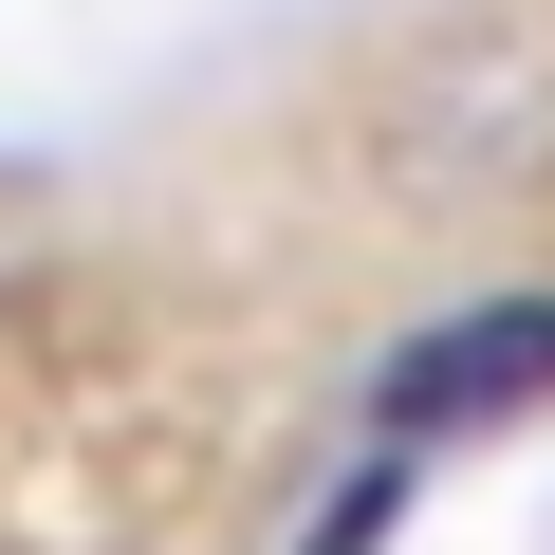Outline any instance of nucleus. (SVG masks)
<instances>
[{
  "mask_svg": "<svg viewBox=\"0 0 555 555\" xmlns=\"http://www.w3.org/2000/svg\"><path fill=\"white\" fill-rule=\"evenodd\" d=\"M518 408H555V297H444L426 334L371 352V444H389V463L481 444V426H518Z\"/></svg>",
  "mask_w": 555,
  "mask_h": 555,
  "instance_id": "obj_1",
  "label": "nucleus"
},
{
  "mask_svg": "<svg viewBox=\"0 0 555 555\" xmlns=\"http://www.w3.org/2000/svg\"><path fill=\"white\" fill-rule=\"evenodd\" d=\"M389 481H408V463H371V481H352V500H334V518H315L297 555H371V537H389Z\"/></svg>",
  "mask_w": 555,
  "mask_h": 555,
  "instance_id": "obj_2",
  "label": "nucleus"
}]
</instances>
